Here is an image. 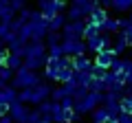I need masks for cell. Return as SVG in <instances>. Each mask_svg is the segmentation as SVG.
<instances>
[{
	"label": "cell",
	"instance_id": "ba28073f",
	"mask_svg": "<svg viewBox=\"0 0 132 123\" xmlns=\"http://www.w3.org/2000/svg\"><path fill=\"white\" fill-rule=\"evenodd\" d=\"M7 114L13 119V123H27V121H29V114H31V110H29L24 103L15 101V103H11V106H9Z\"/></svg>",
	"mask_w": 132,
	"mask_h": 123
},
{
	"label": "cell",
	"instance_id": "8992f818",
	"mask_svg": "<svg viewBox=\"0 0 132 123\" xmlns=\"http://www.w3.org/2000/svg\"><path fill=\"white\" fill-rule=\"evenodd\" d=\"M121 99H123V95H114V92H106L104 95V108L108 110L110 119H119V114L123 112L121 110Z\"/></svg>",
	"mask_w": 132,
	"mask_h": 123
},
{
	"label": "cell",
	"instance_id": "1f68e13d",
	"mask_svg": "<svg viewBox=\"0 0 132 123\" xmlns=\"http://www.w3.org/2000/svg\"><path fill=\"white\" fill-rule=\"evenodd\" d=\"M123 35H126V40H128V44H130V46H132V24H130V27L126 29V31H123Z\"/></svg>",
	"mask_w": 132,
	"mask_h": 123
},
{
	"label": "cell",
	"instance_id": "ffe728a7",
	"mask_svg": "<svg viewBox=\"0 0 132 123\" xmlns=\"http://www.w3.org/2000/svg\"><path fill=\"white\" fill-rule=\"evenodd\" d=\"M110 9L114 13H130L132 11V0H112V7Z\"/></svg>",
	"mask_w": 132,
	"mask_h": 123
},
{
	"label": "cell",
	"instance_id": "9a60e30c",
	"mask_svg": "<svg viewBox=\"0 0 132 123\" xmlns=\"http://www.w3.org/2000/svg\"><path fill=\"white\" fill-rule=\"evenodd\" d=\"M18 101V90H13L11 86H7L2 92H0V103L5 106V108H9L11 103H15Z\"/></svg>",
	"mask_w": 132,
	"mask_h": 123
},
{
	"label": "cell",
	"instance_id": "9c48e42d",
	"mask_svg": "<svg viewBox=\"0 0 132 123\" xmlns=\"http://www.w3.org/2000/svg\"><path fill=\"white\" fill-rule=\"evenodd\" d=\"M114 59H117L114 51H104V53H99V55H95V66L104 68V71H110L112 64H114Z\"/></svg>",
	"mask_w": 132,
	"mask_h": 123
},
{
	"label": "cell",
	"instance_id": "d6986e66",
	"mask_svg": "<svg viewBox=\"0 0 132 123\" xmlns=\"http://www.w3.org/2000/svg\"><path fill=\"white\" fill-rule=\"evenodd\" d=\"M108 18H110V15H108V11H106V9H101V7H99V9H97V11H95V13L90 15V18H88V22L97 24V27H104V24L108 22Z\"/></svg>",
	"mask_w": 132,
	"mask_h": 123
},
{
	"label": "cell",
	"instance_id": "52a82bcc",
	"mask_svg": "<svg viewBox=\"0 0 132 123\" xmlns=\"http://www.w3.org/2000/svg\"><path fill=\"white\" fill-rule=\"evenodd\" d=\"M84 33H86V22H68L62 31V38L64 40H84Z\"/></svg>",
	"mask_w": 132,
	"mask_h": 123
},
{
	"label": "cell",
	"instance_id": "8fae6325",
	"mask_svg": "<svg viewBox=\"0 0 132 123\" xmlns=\"http://www.w3.org/2000/svg\"><path fill=\"white\" fill-rule=\"evenodd\" d=\"M44 55H48V46L44 42H29L27 44V57H44Z\"/></svg>",
	"mask_w": 132,
	"mask_h": 123
},
{
	"label": "cell",
	"instance_id": "7c38bea8",
	"mask_svg": "<svg viewBox=\"0 0 132 123\" xmlns=\"http://www.w3.org/2000/svg\"><path fill=\"white\" fill-rule=\"evenodd\" d=\"M7 51H9L11 55H18V57L24 59V57H27V44H24L22 40H18V35H15V38L7 44Z\"/></svg>",
	"mask_w": 132,
	"mask_h": 123
},
{
	"label": "cell",
	"instance_id": "7402d4cb",
	"mask_svg": "<svg viewBox=\"0 0 132 123\" xmlns=\"http://www.w3.org/2000/svg\"><path fill=\"white\" fill-rule=\"evenodd\" d=\"M7 68H11L13 73H18L20 68H24V59L22 57H18V55H11L9 53V57H7V64H5Z\"/></svg>",
	"mask_w": 132,
	"mask_h": 123
},
{
	"label": "cell",
	"instance_id": "8d00e7d4",
	"mask_svg": "<svg viewBox=\"0 0 132 123\" xmlns=\"http://www.w3.org/2000/svg\"><path fill=\"white\" fill-rule=\"evenodd\" d=\"M128 20H130V24H132V11H130V13H128Z\"/></svg>",
	"mask_w": 132,
	"mask_h": 123
},
{
	"label": "cell",
	"instance_id": "5b68a950",
	"mask_svg": "<svg viewBox=\"0 0 132 123\" xmlns=\"http://www.w3.org/2000/svg\"><path fill=\"white\" fill-rule=\"evenodd\" d=\"M62 48H64V55L71 57V59L86 55V51H88V46H86L84 40H64V42H62Z\"/></svg>",
	"mask_w": 132,
	"mask_h": 123
},
{
	"label": "cell",
	"instance_id": "30bf717a",
	"mask_svg": "<svg viewBox=\"0 0 132 123\" xmlns=\"http://www.w3.org/2000/svg\"><path fill=\"white\" fill-rule=\"evenodd\" d=\"M93 68H95V61L88 55H81V57L73 59V71L75 73H93Z\"/></svg>",
	"mask_w": 132,
	"mask_h": 123
},
{
	"label": "cell",
	"instance_id": "3957f363",
	"mask_svg": "<svg viewBox=\"0 0 132 123\" xmlns=\"http://www.w3.org/2000/svg\"><path fill=\"white\" fill-rule=\"evenodd\" d=\"M38 9L42 11L44 20H48V22H51L55 15L64 13L66 2H62V0H40V2H38Z\"/></svg>",
	"mask_w": 132,
	"mask_h": 123
},
{
	"label": "cell",
	"instance_id": "7a4b0ae2",
	"mask_svg": "<svg viewBox=\"0 0 132 123\" xmlns=\"http://www.w3.org/2000/svg\"><path fill=\"white\" fill-rule=\"evenodd\" d=\"M42 84V79H40V75L38 73H33V71H29V68H20L18 73H15V77H13V81H11V88L13 90H29V88H35V86H40Z\"/></svg>",
	"mask_w": 132,
	"mask_h": 123
},
{
	"label": "cell",
	"instance_id": "d4e9b609",
	"mask_svg": "<svg viewBox=\"0 0 132 123\" xmlns=\"http://www.w3.org/2000/svg\"><path fill=\"white\" fill-rule=\"evenodd\" d=\"M68 97V92H66L64 86H57V88H53V95H51V101L53 103H62V101Z\"/></svg>",
	"mask_w": 132,
	"mask_h": 123
},
{
	"label": "cell",
	"instance_id": "484cf974",
	"mask_svg": "<svg viewBox=\"0 0 132 123\" xmlns=\"http://www.w3.org/2000/svg\"><path fill=\"white\" fill-rule=\"evenodd\" d=\"M62 42H64V38H62V33H53V31H51V33L46 35V40H44V44H46L48 48H53V46H60Z\"/></svg>",
	"mask_w": 132,
	"mask_h": 123
},
{
	"label": "cell",
	"instance_id": "2e32d148",
	"mask_svg": "<svg viewBox=\"0 0 132 123\" xmlns=\"http://www.w3.org/2000/svg\"><path fill=\"white\" fill-rule=\"evenodd\" d=\"M66 24H68V18H66V13H60V15H55V18L48 22V29H51L53 33H62Z\"/></svg>",
	"mask_w": 132,
	"mask_h": 123
},
{
	"label": "cell",
	"instance_id": "ab89813d",
	"mask_svg": "<svg viewBox=\"0 0 132 123\" xmlns=\"http://www.w3.org/2000/svg\"><path fill=\"white\" fill-rule=\"evenodd\" d=\"M90 123H93V121H90Z\"/></svg>",
	"mask_w": 132,
	"mask_h": 123
},
{
	"label": "cell",
	"instance_id": "f546056e",
	"mask_svg": "<svg viewBox=\"0 0 132 123\" xmlns=\"http://www.w3.org/2000/svg\"><path fill=\"white\" fill-rule=\"evenodd\" d=\"M42 121H44L42 114H40L38 110H31V114H29V121H27V123H42Z\"/></svg>",
	"mask_w": 132,
	"mask_h": 123
},
{
	"label": "cell",
	"instance_id": "74e56055",
	"mask_svg": "<svg viewBox=\"0 0 132 123\" xmlns=\"http://www.w3.org/2000/svg\"><path fill=\"white\" fill-rule=\"evenodd\" d=\"M110 123H119V119H112V121H110Z\"/></svg>",
	"mask_w": 132,
	"mask_h": 123
},
{
	"label": "cell",
	"instance_id": "4dcf8cb0",
	"mask_svg": "<svg viewBox=\"0 0 132 123\" xmlns=\"http://www.w3.org/2000/svg\"><path fill=\"white\" fill-rule=\"evenodd\" d=\"M117 20H119V31L123 33V31L130 27V20H128V18H117Z\"/></svg>",
	"mask_w": 132,
	"mask_h": 123
},
{
	"label": "cell",
	"instance_id": "83f0119b",
	"mask_svg": "<svg viewBox=\"0 0 132 123\" xmlns=\"http://www.w3.org/2000/svg\"><path fill=\"white\" fill-rule=\"evenodd\" d=\"M121 110L126 114H132V97H123L121 99Z\"/></svg>",
	"mask_w": 132,
	"mask_h": 123
},
{
	"label": "cell",
	"instance_id": "e0dca14e",
	"mask_svg": "<svg viewBox=\"0 0 132 123\" xmlns=\"http://www.w3.org/2000/svg\"><path fill=\"white\" fill-rule=\"evenodd\" d=\"M130 66H132V59H123V57H117L110 71L117 73V75H126V73L130 71Z\"/></svg>",
	"mask_w": 132,
	"mask_h": 123
},
{
	"label": "cell",
	"instance_id": "5bb4252c",
	"mask_svg": "<svg viewBox=\"0 0 132 123\" xmlns=\"http://www.w3.org/2000/svg\"><path fill=\"white\" fill-rule=\"evenodd\" d=\"M15 18H18V13L11 9V2L0 0V20H2V22H13Z\"/></svg>",
	"mask_w": 132,
	"mask_h": 123
},
{
	"label": "cell",
	"instance_id": "4316f807",
	"mask_svg": "<svg viewBox=\"0 0 132 123\" xmlns=\"http://www.w3.org/2000/svg\"><path fill=\"white\" fill-rule=\"evenodd\" d=\"M53 108H55V103H53V101H44V103H40L35 110H38V112L42 114L44 119H51V112H53Z\"/></svg>",
	"mask_w": 132,
	"mask_h": 123
},
{
	"label": "cell",
	"instance_id": "e575fe53",
	"mask_svg": "<svg viewBox=\"0 0 132 123\" xmlns=\"http://www.w3.org/2000/svg\"><path fill=\"white\" fill-rule=\"evenodd\" d=\"M126 97H132V86H128V88H126Z\"/></svg>",
	"mask_w": 132,
	"mask_h": 123
},
{
	"label": "cell",
	"instance_id": "d590c367",
	"mask_svg": "<svg viewBox=\"0 0 132 123\" xmlns=\"http://www.w3.org/2000/svg\"><path fill=\"white\" fill-rule=\"evenodd\" d=\"M7 86H9V84H5V81L0 79V92H2V90H5V88H7Z\"/></svg>",
	"mask_w": 132,
	"mask_h": 123
},
{
	"label": "cell",
	"instance_id": "f35d334b",
	"mask_svg": "<svg viewBox=\"0 0 132 123\" xmlns=\"http://www.w3.org/2000/svg\"><path fill=\"white\" fill-rule=\"evenodd\" d=\"M0 108H5V106H2V103H0Z\"/></svg>",
	"mask_w": 132,
	"mask_h": 123
},
{
	"label": "cell",
	"instance_id": "836d02e7",
	"mask_svg": "<svg viewBox=\"0 0 132 123\" xmlns=\"http://www.w3.org/2000/svg\"><path fill=\"white\" fill-rule=\"evenodd\" d=\"M0 123H13V119H11V117H9V114H5V117L0 119Z\"/></svg>",
	"mask_w": 132,
	"mask_h": 123
},
{
	"label": "cell",
	"instance_id": "d6a6232c",
	"mask_svg": "<svg viewBox=\"0 0 132 123\" xmlns=\"http://www.w3.org/2000/svg\"><path fill=\"white\" fill-rule=\"evenodd\" d=\"M126 84H128V86H132V66H130V71L126 73Z\"/></svg>",
	"mask_w": 132,
	"mask_h": 123
},
{
	"label": "cell",
	"instance_id": "277c9868",
	"mask_svg": "<svg viewBox=\"0 0 132 123\" xmlns=\"http://www.w3.org/2000/svg\"><path fill=\"white\" fill-rule=\"evenodd\" d=\"M106 92H114V95H123L126 97V75H117V73L108 71V75H106Z\"/></svg>",
	"mask_w": 132,
	"mask_h": 123
},
{
	"label": "cell",
	"instance_id": "6da1fadb",
	"mask_svg": "<svg viewBox=\"0 0 132 123\" xmlns=\"http://www.w3.org/2000/svg\"><path fill=\"white\" fill-rule=\"evenodd\" d=\"M99 7H101V5L95 2V0H75V2L68 5L66 18H68V22H81V20L86 22V20H88Z\"/></svg>",
	"mask_w": 132,
	"mask_h": 123
},
{
	"label": "cell",
	"instance_id": "cb8c5ba5",
	"mask_svg": "<svg viewBox=\"0 0 132 123\" xmlns=\"http://www.w3.org/2000/svg\"><path fill=\"white\" fill-rule=\"evenodd\" d=\"M101 33H104V31H101V27H97V24H93V22H88V20H86V33H84V40L99 38Z\"/></svg>",
	"mask_w": 132,
	"mask_h": 123
},
{
	"label": "cell",
	"instance_id": "4fadbf2b",
	"mask_svg": "<svg viewBox=\"0 0 132 123\" xmlns=\"http://www.w3.org/2000/svg\"><path fill=\"white\" fill-rule=\"evenodd\" d=\"M46 64H48V55H44V57H27L24 59V68H29V71H33V73H38L40 68H46Z\"/></svg>",
	"mask_w": 132,
	"mask_h": 123
},
{
	"label": "cell",
	"instance_id": "603a6c76",
	"mask_svg": "<svg viewBox=\"0 0 132 123\" xmlns=\"http://www.w3.org/2000/svg\"><path fill=\"white\" fill-rule=\"evenodd\" d=\"M101 31H104L106 35H117V33H121V31H119V20H117V18H108V22L101 27Z\"/></svg>",
	"mask_w": 132,
	"mask_h": 123
},
{
	"label": "cell",
	"instance_id": "f1b7e54d",
	"mask_svg": "<svg viewBox=\"0 0 132 123\" xmlns=\"http://www.w3.org/2000/svg\"><path fill=\"white\" fill-rule=\"evenodd\" d=\"M11 9H13L15 13H20V11L27 9V2H24V0H11Z\"/></svg>",
	"mask_w": 132,
	"mask_h": 123
},
{
	"label": "cell",
	"instance_id": "44dd1931",
	"mask_svg": "<svg viewBox=\"0 0 132 123\" xmlns=\"http://www.w3.org/2000/svg\"><path fill=\"white\" fill-rule=\"evenodd\" d=\"M90 119H93V123H110L112 119H110V114H108V110L101 106V108H97L93 114H90Z\"/></svg>",
	"mask_w": 132,
	"mask_h": 123
},
{
	"label": "cell",
	"instance_id": "ac0fdd59",
	"mask_svg": "<svg viewBox=\"0 0 132 123\" xmlns=\"http://www.w3.org/2000/svg\"><path fill=\"white\" fill-rule=\"evenodd\" d=\"M130 48V44H128V40H126V35L123 33H117L114 35V44H112V51H114V55H121L123 51H128Z\"/></svg>",
	"mask_w": 132,
	"mask_h": 123
}]
</instances>
